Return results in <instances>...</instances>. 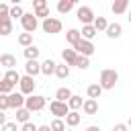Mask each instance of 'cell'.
Here are the masks:
<instances>
[{
    "instance_id": "49",
    "label": "cell",
    "mask_w": 131,
    "mask_h": 131,
    "mask_svg": "<svg viewBox=\"0 0 131 131\" xmlns=\"http://www.w3.org/2000/svg\"><path fill=\"white\" fill-rule=\"evenodd\" d=\"M66 131H72V129H66Z\"/></svg>"
},
{
    "instance_id": "30",
    "label": "cell",
    "mask_w": 131,
    "mask_h": 131,
    "mask_svg": "<svg viewBox=\"0 0 131 131\" xmlns=\"http://www.w3.org/2000/svg\"><path fill=\"white\" fill-rule=\"evenodd\" d=\"M92 25H94V29H96V31H106V27H108V20H106L104 16H96Z\"/></svg>"
},
{
    "instance_id": "44",
    "label": "cell",
    "mask_w": 131,
    "mask_h": 131,
    "mask_svg": "<svg viewBox=\"0 0 131 131\" xmlns=\"http://www.w3.org/2000/svg\"><path fill=\"white\" fill-rule=\"evenodd\" d=\"M37 131H51V127H49V125H41Z\"/></svg>"
},
{
    "instance_id": "34",
    "label": "cell",
    "mask_w": 131,
    "mask_h": 131,
    "mask_svg": "<svg viewBox=\"0 0 131 131\" xmlns=\"http://www.w3.org/2000/svg\"><path fill=\"white\" fill-rule=\"evenodd\" d=\"M49 127H51V131H66V123L61 119H53Z\"/></svg>"
},
{
    "instance_id": "21",
    "label": "cell",
    "mask_w": 131,
    "mask_h": 131,
    "mask_svg": "<svg viewBox=\"0 0 131 131\" xmlns=\"http://www.w3.org/2000/svg\"><path fill=\"white\" fill-rule=\"evenodd\" d=\"M86 94H88V98H94V100H98V98H100V94H102V88H100V84H90V86L86 88Z\"/></svg>"
},
{
    "instance_id": "2",
    "label": "cell",
    "mask_w": 131,
    "mask_h": 131,
    "mask_svg": "<svg viewBox=\"0 0 131 131\" xmlns=\"http://www.w3.org/2000/svg\"><path fill=\"white\" fill-rule=\"evenodd\" d=\"M45 104H47V98L41 96V94H31V96H27V100H25V108H29L31 113L43 111Z\"/></svg>"
},
{
    "instance_id": "40",
    "label": "cell",
    "mask_w": 131,
    "mask_h": 131,
    "mask_svg": "<svg viewBox=\"0 0 131 131\" xmlns=\"http://www.w3.org/2000/svg\"><path fill=\"white\" fill-rule=\"evenodd\" d=\"M0 131H16V123H4L2 127H0Z\"/></svg>"
},
{
    "instance_id": "15",
    "label": "cell",
    "mask_w": 131,
    "mask_h": 131,
    "mask_svg": "<svg viewBox=\"0 0 131 131\" xmlns=\"http://www.w3.org/2000/svg\"><path fill=\"white\" fill-rule=\"evenodd\" d=\"M80 121H82V115H80L78 111H70V113L66 115V125H68V127H76Z\"/></svg>"
},
{
    "instance_id": "5",
    "label": "cell",
    "mask_w": 131,
    "mask_h": 131,
    "mask_svg": "<svg viewBox=\"0 0 131 131\" xmlns=\"http://www.w3.org/2000/svg\"><path fill=\"white\" fill-rule=\"evenodd\" d=\"M49 111H51V115H55V119H66V115L70 113V106H68V102L51 100L49 102Z\"/></svg>"
},
{
    "instance_id": "36",
    "label": "cell",
    "mask_w": 131,
    "mask_h": 131,
    "mask_svg": "<svg viewBox=\"0 0 131 131\" xmlns=\"http://www.w3.org/2000/svg\"><path fill=\"white\" fill-rule=\"evenodd\" d=\"M10 102H8V94H0V111H8Z\"/></svg>"
},
{
    "instance_id": "29",
    "label": "cell",
    "mask_w": 131,
    "mask_h": 131,
    "mask_svg": "<svg viewBox=\"0 0 131 131\" xmlns=\"http://www.w3.org/2000/svg\"><path fill=\"white\" fill-rule=\"evenodd\" d=\"M29 117H31V111L29 108H16V121L18 123H29Z\"/></svg>"
},
{
    "instance_id": "20",
    "label": "cell",
    "mask_w": 131,
    "mask_h": 131,
    "mask_svg": "<svg viewBox=\"0 0 131 131\" xmlns=\"http://www.w3.org/2000/svg\"><path fill=\"white\" fill-rule=\"evenodd\" d=\"M82 39H88V41H92L94 39V35L98 33L96 29H94V25H82Z\"/></svg>"
},
{
    "instance_id": "11",
    "label": "cell",
    "mask_w": 131,
    "mask_h": 131,
    "mask_svg": "<svg viewBox=\"0 0 131 131\" xmlns=\"http://www.w3.org/2000/svg\"><path fill=\"white\" fill-rule=\"evenodd\" d=\"M82 111H84V115H96V113H98V100L86 98L84 104H82Z\"/></svg>"
},
{
    "instance_id": "8",
    "label": "cell",
    "mask_w": 131,
    "mask_h": 131,
    "mask_svg": "<svg viewBox=\"0 0 131 131\" xmlns=\"http://www.w3.org/2000/svg\"><path fill=\"white\" fill-rule=\"evenodd\" d=\"M74 49H76V53H80V55H86V57H90L92 53H94V43L92 41H88V39H80L76 45H74Z\"/></svg>"
},
{
    "instance_id": "39",
    "label": "cell",
    "mask_w": 131,
    "mask_h": 131,
    "mask_svg": "<svg viewBox=\"0 0 131 131\" xmlns=\"http://www.w3.org/2000/svg\"><path fill=\"white\" fill-rule=\"evenodd\" d=\"M33 8L39 10V8H47V0H33Z\"/></svg>"
},
{
    "instance_id": "12",
    "label": "cell",
    "mask_w": 131,
    "mask_h": 131,
    "mask_svg": "<svg viewBox=\"0 0 131 131\" xmlns=\"http://www.w3.org/2000/svg\"><path fill=\"white\" fill-rule=\"evenodd\" d=\"M104 33H106V37H108V39H119V37H121V33H123V27H121L119 23H111V25L106 27V31H104Z\"/></svg>"
},
{
    "instance_id": "42",
    "label": "cell",
    "mask_w": 131,
    "mask_h": 131,
    "mask_svg": "<svg viewBox=\"0 0 131 131\" xmlns=\"http://www.w3.org/2000/svg\"><path fill=\"white\" fill-rule=\"evenodd\" d=\"M86 131H100V127H98V125H88Z\"/></svg>"
},
{
    "instance_id": "41",
    "label": "cell",
    "mask_w": 131,
    "mask_h": 131,
    "mask_svg": "<svg viewBox=\"0 0 131 131\" xmlns=\"http://www.w3.org/2000/svg\"><path fill=\"white\" fill-rule=\"evenodd\" d=\"M113 131H129V127H127L125 123H117V125L113 127Z\"/></svg>"
},
{
    "instance_id": "45",
    "label": "cell",
    "mask_w": 131,
    "mask_h": 131,
    "mask_svg": "<svg viewBox=\"0 0 131 131\" xmlns=\"http://www.w3.org/2000/svg\"><path fill=\"white\" fill-rule=\"evenodd\" d=\"M10 2H12V4H20V0H10Z\"/></svg>"
},
{
    "instance_id": "50",
    "label": "cell",
    "mask_w": 131,
    "mask_h": 131,
    "mask_svg": "<svg viewBox=\"0 0 131 131\" xmlns=\"http://www.w3.org/2000/svg\"><path fill=\"white\" fill-rule=\"evenodd\" d=\"M0 94H2V92H0Z\"/></svg>"
},
{
    "instance_id": "51",
    "label": "cell",
    "mask_w": 131,
    "mask_h": 131,
    "mask_svg": "<svg viewBox=\"0 0 131 131\" xmlns=\"http://www.w3.org/2000/svg\"><path fill=\"white\" fill-rule=\"evenodd\" d=\"M129 131H131V129H129Z\"/></svg>"
},
{
    "instance_id": "7",
    "label": "cell",
    "mask_w": 131,
    "mask_h": 131,
    "mask_svg": "<svg viewBox=\"0 0 131 131\" xmlns=\"http://www.w3.org/2000/svg\"><path fill=\"white\" fill-rule=\"evenodd\" d=\"M76 16H78V20L82 23V25H92L94 23V10L90 8V6H80L78 10H76Z\"/></svg>"
},
{
    "instance_id": "16",
    "label": "cell",
    "mask_w": 131,
    "mask_h": 131,
    "mask_svg": "<svg viewBox=\"0 0 131 131\" xmlns=\"http://www.w3.org/2000/svg\"><path fill=\"white\" fill-rule=\"evenodd\" d=\"M127 6H129V0H115L111 10H113V14H123V12H127Z\"/></svg>"
},
{
    "instance_id": "17",
    "label": "cell",
    "mask_w": 131,
    "mask_h": 131,
    "mask_svg": "<svg viewBox=\"0 0 131 131\" xmlns=\"http://www.w3.org/2000/svg\"><path fill=\"white\" fill-rule=\"evenodd\" d=\"M80 39H82V33H80L78 29H70V31L66 33V41H68V43H70L72 47H74V45H76V43H78Z\"/></svg>"
},
{
    "instance_id": "22",
    "label": "cell",
    "mask_w": 131,
    "mask_h": 131,
    "mask_svg": "<svg viewBox=\"0 0 131 131\" xmlns=\"http://www.w3.org/2000/svg\"><path fill=\"white\" fill-rule=\"evenodd\" d=\"M72 8H74V2L72 0H57V12L59 14H68Z\"/></svg>"
},
{
    "instance_id": "1",
    "label": "cell",
    "mask_w": 131,
    "mask_h": 131,
    "mask_svg": "<svg viewBox=\"0 0 131 131\" xmlns=\"http://www.w3.org/2000/svg\"><path fill=\"white\" fill-rule=\"evenodd\" d=\"M117 82H119V74H117V70L106 68V70L100 72V80H98V84H100L102 90H113V88L117 86Z\"/></svg>"
},
{
    "instance_id": "4",
    "label": "cell",
    "mask_w": 131,
    "mask_h": 131,
    "mask_svg": "<svg viewBox=\"0 0 131 131\" xmlns=\"http://www.w3.org/2000/svg\"><path fill=\"white\" fill-rule=\"evenodd\" d=\"M41 29H43L45 33H49V35H55V33H61L63 25H61V20H59V18L49 16V18H45V20L41 23Z\"/></svg>"
},
{
    "instance_id": "37",
    "label": "cell",
    "mask_w": 131,
    "mask_h": 131,
    "mask_svg": "<svg viewBox=\"0 0 131 131\" xmlns=\"http://www.w3.org/2000/svg\"><path fill=\"white\" fill-rule=\"evenodd\" d=\"M35 16H37V18H43V20L49 18V6H47V8H39V10H35Z\"/></svg>"
},
{
    "instance_id": "31",
    "label": "cell",
    "mask_w": 131,
    "mask_h": 131,
    "mask_svg": "<svg viewBox=\"0 0 131 131\" xmlns=\"http://www.w3.org/2000/svg\"><path fill=\"white\" fill-rule=\"evenodd\" d=\"M18 43H20L23 47L33 45V33H20V35H18Z\"/></svg>"
},
{
    "instance_id": "43",
    "label": "cell",
    "mask_w": 131,
    "mask_h": 131,
    "mask_svg": "<svg viewBox=\"0 0 131 131\" xmlns=\"http://www.w3.org/2000/svg\"><path fill=\"white\" fill-rule=\"evenodd\" d=\"M6 123V115H4V111H0V127Z\"/></svg>"
},
{
    "instance_id": "6",
    "label": "cell",
    "mask_w": 131,
    "mask_h": 131,
    "mask_svg": "<svg viewBox=\"0 0 131 131\" xmlns=\"http://www.w3.org/2000/svg\"><path fill=\"white\" fill-rule=\"evenodd\" d=\"M35 86H37V82H35V78L33 76H20V82H18V88H20V92L25 94V96H31L33 92H35Z\"/></svg>"
},
{
    "instance_id": "23",
    "label": "cell",
    "mask_w": 131,
    "mask_h": 131,
    "mask_svg": "<svg viewBox=\"0 0 131 131\" xmlns=\"http://www.w3.org/2000/svg\"><path fill=\"white\" fill-rule=\"evenodd\" d=\"M10 33H12V18H2L0 20V35L6 37Z\"/></svg>"
},
{
    "instance_id": "14",
    "label": "cell",
    "mask_w": 131,
    "mask_h": 131,
    "mask_svg": "<svg viewBox=\"0 0 131 131\" xmlns=\"http://www.w3.org/2000/svg\"><path fill=\"white\" fill-rule=\"evenodd\" d=\"M55 68H57V63L53 61V59H45L43 63H41V74H45V76H51V74H55Z\"/></svg>"
},
{
    "instance_id": "35",
    "label": "cell",
    "mask_w": 131,
    "mask_h": 131,
    "mask_svg": "<svg viewBox=\"0 0 131 131\" xmlns=\"http://www.w3.org/2000/svg\"><path fill=\"white\" fill-rule=\"evenodd\" d=\"M2 18H10V6L4 2H0V20Z\"/></svg>"
},
{
    "instance_id": "3",
    "label": "cell",
    "mask_w": 131,
    "mask_h": 131,
    "mask_svg": "<svg viewBox=\"0 0 131 131\" xmlns=\"http://www.w3.org/2000/svg\"><path fill=\"white\" fill-rule=\"evenodd\" d=\"M20 25H23L25 33H33V31H37V27H39V18L35 16V12H25L23 18H20Z\"/></svg>"
},
{
    "instance_id": "24",
    "label": "cell",
    "mask_w": 131,
    "mask_h": 131,
    "mask_svg": "<svg viewBox=\"0 0 131 131\" xmlns=\"http://www.w3.org/2000/svg\"><path fill=\"white\" fill-rule=\"evenodd\" d=\"M55 76H57L59 80H66V78L70 76V66H68V63H57V68H55Z\"/></svg>"
},
{
    "instance_id": "13",
    "label": "cell",
    "mask_w": 131,
    "mask_h": 131,
    "mask_svg": "<svg viewBox=\"0 0 131 131\" xmlns=\"http://www.w3.org/2000/svg\"><path fill=\"white\" fill-rule=\"evenodd\" d=\"M0 66H4L6 70H14V66H16V57L10 55V53H2V55H0Z\"/></svg>"
},
{
    "instance_id": "32",
    "label": "cell",
    "mask_w": 131,
    "mask_h": 131,
    "mask_svg": "<svg viewBox=\"0 0 131 131\" xmlns=\"http://www.w3.org/2000/svg\"><path fill=\"white\" fill-rule=\"evenodd\" d=\"M25 10L20 8V4H12L10 6V18H23Z\"/></svg>"
},
{
    "instance_id": "10",
    "label": "cell",
    "mask_w": 131,
    "mask_h": 131,
    "mask_svg": "<svg viewBox=\"0 0 131 131\" xmlns=\"http://www.w3.org/2000/svg\"><path fill=\"white\" fill-rule=\"evenodd\" d=\"M25 72H27V76H37V74H41V63L37 61V59H27V63H25Z\"/></svg>"
},
{
    "instance_id": "18",
    "label": "cell",
    "mask_w": 131,
    "mask_h": 131,
    "mask_svg": "<svg viewBox=\"0 0 131 131\" xmlns=\"http://www.w3.org/2000/svg\"><path fill=\"white\" fill-rule=\"evenodd\" d=\"M76 57H78L76 49H63V51H61V59H63V63H68V66H74Z\"/></svg>"
},
{
    "instance_id": "46",
    "label": "cell",
    "mask_w": 131,
    "mask_h": 131,
    "mask_svg": "<svg viewBox=\"0 0 131 131\" xmlns=\"http://www.w3.org/2000/svg\"><path fill=\"white\" fill-rule=\"evenodd\" d=\"M127 20H129V23H131V10H129V16H127Z\"/></svg>"
},
{
    "instance_id": "47",
    "label": "cell",
    "mask_w": 131,
    "mask_h": 131,
    "mask_svg": "<svg viewBox=\"0 0 131 131\" xmlns=\"http://www.w3.org/2000/svg\"><path fill=\"white\" fill-rule=\"evenodd\" d=\"M72 2H74V4H76V2H80V0H72Z\"/></svg>"
},
{
    "instance_id": "33",
    "label": "cell",
    "mask_w": 131,
    "mask_h": 131,
    "mask_svg": "<svg viewBox=\"0 0 131 131\" xmlns=\"http://www.w3.org/2000/svg\"><path fill=\"white\" fill-rule=\"evenodd\" d=\"M0 92L2 94H10V92H14V86L8 80H0Z\"/></svg>"
},
{
    "instance_id": "19",
    "label": "cell",
    "mask_w": 131,
    "mask_h": 131,
    "mask_svg": "<svg viewBox=\"0 0 131 131\" xmlns=\"http://www.w3.org/2000/svg\"><path fill=\"white\" fill-rule=\"evenodd\" d=\"M70 98H72V90H70L68 86H61V88H57V92H55V100L68 102Z\"/></svg>"
},
{
    "instance_id": "38",
    "label": "cell",
    "mask_w": 131,
    "mask_h": 131,
    "mask_svg": "<svg viewBox=\"0 0 131 131\" xmlns=\"http://www.w3.org/2000/svg\"><path fill=\"white\" fill-rule=\"evenodd\" d=\"M37 129H39V127H37L35 123H31V121H29V123H23V127H20V131H37Z\"/></svg>"
},
{
    "instance_id": "28",
    "label": "cell",
    "mask_w": 131,
    "mask_h": 131,
    "mask_svg": "<svg viewBox=\"0 0 131 131\" xmlns=\"http://www.w3.org/2000/svg\"><path fill=\"white\" fill-rule=\"evenodd\" d=\"M74 66H76L78 70H88V68H90V59H88L86 55H80V53H78V57H76Z\"/></svg>"
},
{
    "instance_id": "26",
    "label": "cell",
    "mask_w": 131,
    "mask_h": 131,
    "mask_svg": "<svg viewBox=\"0 0 131 131\" xmlns=\"http://www.w3.org/2000/svg\"><path fill=\"white\" fill-rule=\"evenodd\" d=\"M82 104H84V100H82V96H78V94H72V98L68 100L70 111H78V108H82Z\"/></svg>"
},
{
    "instance_id": "9",
    "label": "cell",
    "mask_w": 131,
    "mask_h": 131,
    "mask_svg": "<svg viewBox=\"0 0 131 131\" xmlns=\"http://www.w3.org/2000/svg\"><path fill=\"white\" fill-rule=\"evenodd\" d=\"M25 100H27V98H25L23 92H10V94H8L10 108H14V111H16V108H23V106H25Z\"/></svg>"
},
{
    "instance_id": "27",
    "label": "cell",
    "mask_w": 131,
    "mask_h": 131,
    "mask_svg": "<svg viewBox=\"0 0 131 131\" xmlns=\"http://www.w3.org/2000/svg\"><path fill=\"white\" fill-rule=\"evenodd\" d=\"M23 53H25L27 59H37V57H39V47H37V45H29V47L23 49Z\"/></svg>"
},
{
    "instance_id": "48",
    "label": "cell",
    "mask_w": 131,
    "mask_h": 131,
    "mask_svg": "<svg viewBox=\"0 0 131 131\" xmlns=\"http://www.w3.org/2000/svg\"><path fill=\"white\" fill-rule=\"evenodd\" d=\"M129 129H131V121H129Z\"/></svg>"
},
{
    "instance_id": "25",
    "label": "cell",
    "mask_w": 131,
    "mask_h": 131,
    "mask_svg": "<svg viewBox=\"0 0 131 131\" xmlns=\"http://www.w3.org/2000/svg\"><path fill=\"white\" fill-rule=\"evenodd\" d=\"M4 80H8L12 86H16V84L20 82V74H18L16 70H6V74H4Z\"/></svg>"
}]
</instances>
